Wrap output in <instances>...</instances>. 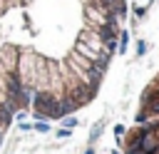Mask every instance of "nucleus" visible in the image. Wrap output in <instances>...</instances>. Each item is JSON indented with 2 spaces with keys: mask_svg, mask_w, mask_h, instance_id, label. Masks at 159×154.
Wrapping results in <instances>:
<instances>
[{
  "mask_svg": "<svg viewBox=\"0 0 159 154\" xmlns=\"http://www.w3.org/2000/svg\"><path fill=\"white\" fill-rule=\"evenodd\" d=\"M127 0H0V144L20 114L57 122L94 102Z\"/></svg>",
  "mask_w": 159,
  "mask_h": 154,
  "instance_id": "obj_1",
  "label": "nucleus"
},
{
  "mask_svg": "<svg viewBox=\"0 0 159 154\" xmlns=\"http://www.w3.org/2000/svg\"><path fill=\"white\" fill-rule=\"evenodd\" d=\"M122 154H159V72L139 94L134 124L124 134Z\"/></svg>",
  "mask_w": 159,
  "mask_h": 154,
  "instance_id": "obj_2",
  "label": "nucleus"
}]
</instances>
